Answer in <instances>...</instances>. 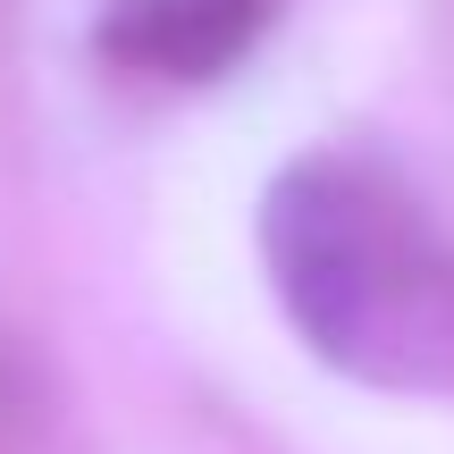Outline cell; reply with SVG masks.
Here are the masks:
<instances>
[{
  "label": "cell",
  "instance_id": "cell-1",
  "mask_svg": "<svg viewBox=\"0 0 454 454\" xmlns=\"http://www.w3.org/2000/svg\"><path fill=\"white\" fill-rule=\"evenodd\" d=\"M261 253H270L278 303L303 328L311 354L371 362L387 311L404 303V236L371 177L345 160H294L261 202Z\"/></svg>",
  "mask_w": 454,
  "mask_h": 454
},
{
  "label": "cell",
  "instance_id": "cell-2",
  "mask_svg": "<svg viewBox=\"0 0 454 454\" xmlns=\"http://www.w3.org/2000/svg\"><path fill=\"white\" fill-rule=\"evenodd\" d=\"M253 26H261V0H127L110 17V51L168 67V76H211L219 59L244 51Z\"/></svg>",
  "mask_w": 454,
  "mask_h": 454
}]
</instances>
